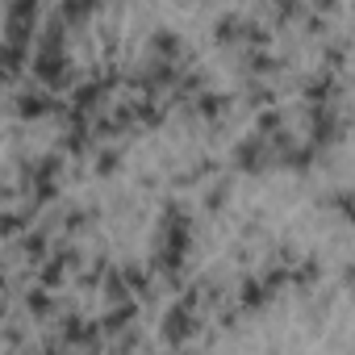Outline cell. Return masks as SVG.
Instances as JSON below:
<instances>
[{"mask_svg":"<svg viewBox=\"0 0 355 355\" xmlns=\"http://www.w3.org/2000/svg\"><path fill=\"white\" fill-rule=\"evenodd\" d=\"M34 17H38V0H13L5 17V42L26 46L34 38Z\"/></svg>","mask_w":355,"mask_h":355,"instance_id":"obj_1","label":"cell"},{"mask_svg":"<svg viewBox=\"0 0 355 355\" xmlns=\"http://www.w3.org/2000/svg\"><path fill=\"white\" fill-rule=\"evenodd\" d=\"M193 330H197V322H193V305L180 301V305L167 313V322H163V338H167L171 347H180L184 338H193Z\"/></svg>","mask_w":355,"mask_h":355,"instance_id":"obj_2","label":"cell"},{"mask_svg":"<svg viewBox=\"0 0 355 355\" xmlns=\"http://www.w3.org/2000/svg\"><path fill=\"white\" fill-rule=\"evenodd\" d=\"M234 163L243 167V171H263L272 159H268V150H263V138L255 134V138H243L239 146H234Z\"/></svg>","mask_w":355,"mask_h":355,"instance_id":"obj_3","label":"cell"},{"mask_svg":"<svg viewBox=\"0 0 355 355\" xmlns=\"http://www.w3.org/2000/svg\"><path fill=\"white\" fill-rule=\"evenodd\" d=\"M63 105L51 96V92H21L17 96V113H21V121H34V117H42V113H59Z\"/></svg>","mask_w":355,"mask_h":355,"instance_id":"obj_4","label":"cell"},{"mask_svg":"<svg viewBox=\"0 0 355 355\" xmlns=\"http://www.w3.org/2000/svg\"><path fill=\"white\" fill-rule=\"evenodd\" d=\"M309 134H313V142L326 146V142H334V138L343 134V125H338V117L322 105V109H313V125H309Z\"/></svg>","mask_w":355,"mask_h":355,"instance_id":"obj_5","label":"cell"},{"mask_svg":"<svg viewBox=\"0 0 355 355\" xmlns=\"http://www.w3.org/2000/svg\"><path fill=\"white\" fill-rule=\"evenodd\" d=\"M134 313H138V305H134V301H117V305L101 318V330H105V334H113V330L130 326V318H134Z\"/></svg>","mask_w":355,"mask_h":355,"instance_id":"obj_6","label":"cell"},{"mask_svg":"<svg viewBox=\"0 0 355 355\" xmlns=\"http://www.w3.org/2000/svg\"><path fill=\"white\" fill-rule=\"evenodd\" d=\"M26 63V46H13V42H0V76L13 80Z\"/></svg>","mask_w":355,"mask_h":355,"instance_id":"obj_7","label":"cell"},{"mask_svg":"<svg viewBox=\"0 0 355 355\" xmlns=\"http://www.w3.org/2000/svg\"><path fill=\"white\" fill-rule=\"evenodd\" d=\"M150 51H159V59H180V38L159 30V34H150Z\"/></svg>","mask_w":355,"mask_h":355,"instance_id":"obj_8","label":"cell"},{"mask_svg":"<svg viewBox=\"0 0 355 355\" xmlns=\"http://www.w3.org/2000/svg\"><path fill=\"white\" fill-rule=\"evenodd\" d=\"M101 96H105V84H101V80H88V84L76 88V109H92Z\"/></svg>","mask_w":355,"mask_h":355,"instance_id":"obj_9","label":"cell"},{"mask_svg":"<svg viewBox=\"0 0 355 355\" xmlns=\"http://www.w3.org/2000/svg\"><path fill=\"white\" fill-rule=\"evenodd\" d=\"M214 38H218V42H239V38H243V17H222V21L214 26Z\"/></svg>","mask_w":355,"mask_h":355,"instance_id":"obj_10","label":"cell"},{"mask_svg":"<svg viewBox=\"0 0 355 355\" xmlns=\"http://www.w3.org/2000/svg\"><path fill=\"white\" fill-rule=\"evenodd\" d=\"M305 96H309L313 105H318V101L326 105V101L334 96V80H330V76H318V80H309V84H305Z\"/></svg>","mask_w":355,"mask_h":355,"instance_id":"obj_11","label":"cell"},{"mask_svg":"<svg viewBox=\"0 0 355 355\" xmlns=\"http://www.w3.org/2000/svg\"><path fill=\"white\" fill-rule=\"evenodd\" d=\"M268 297H272V288H263L259 280H243V305H247V309H259Z\"/></svg>","mask_w":355,"mask_h":355,"instance_id":"obj_12","label":"cell"},{"mask_svg":"<svg viewBox=\"0 0 355 355\" xmlns=\"http://www.w3.org/2000/svg\"><path fill=\"white\" fill-rule=\"evenodd\" d=\"M105 297L117 305V301H130V284L121 280V272H109V280H105Z\"/></svg>","mask_w":355,"mask_h":355,"instance_id":"obj_13","label":"cell"},{"mask_svg":"<svg viewBox=\"0 0 355 355\" xmlns=\"http://www.w3.org/2000/svg\"><path fill=\"white\" fill-rule=\"evenodd\" d=\"M318 276H322V263H318V259H309L305 268H297V272H288V280H293V284H301V288H305V284H313Z\"/></svg>","mask_w":355,"mask_h":355,"instance_id":"obj_14","label":"cell"},{"mask_svg":"<svg viewBox=\"0 0 355 355\" xmlns=\"http://www.w3.org/2000/svg\"><path fill=\"white\" fill-rule=\"evenodd\" d=\"M201 113L205 117H218V113H226V96H218V92H201Z\"/></svg>","mask_w":355,"mask_h":355,"instance_id":"obj_15","label":"cell"},{"mask_svg":"<svg viewBox=\"0 0 355 355\" xmlns=\"http://www.w3.org/2000/svg\"><path fill=\"white\" fill-rule=\"evenodd\" d=\"M26 305H30L34 313H51V309H55V301H51V293H46V288H34V293L26 297Z\"/></svg>","mask_w":355,"mask_h":355,"instance_id":"obj_16","label":"cell"},{"mask_svg":"<svg viewBox=\"0 0 355 355\" xmlns=\"http://www.w3.org/2000/svg\"><path fill=\"white\" fill-rule=\"evenodd\" d=\"M17 230H26V218H17V214H0V239H13Z\"/></svg>","mask_w":355,"mask_h":355,"instance_id":"obj_17","label":"cell"},{"mask_svg":"<svg viewBox=\"0 0 355 355\" xmlns=\"http://www.w3.org/2000/svg\"><path fill=\"white\" fill-rule=\"evenodd\" d=\"M247 67H251V71H276V67H280V59H272V55H263V51H259V55H251V59H247Z\"/></svg>","mask_w":355,"mask_h":355,"instance_id":"obj_18","label":"cell"},{"mask_svg":"<svg viewBox=\"0 0 355 355\" xmlns=\"http://www.w3.org/2000/svg\"><path fill=\"white\" fill-rule=\"evenodd\" d=\"M117 163H121V155H117V150H101L96 171H101V175H113V171H117Z\"/></svg>","mask_w":355,"mask_h":355,"instance_id":"obj_19","label":"cell"},{"mask_svg":"<svg viewBox=\"0 0 355 355\" xmlns=\"http://www.w3.org/2000/svg\"><path fill=\"white\" fill-rule=\"evenodd\" d=\"M121 280H125V284H130V288H138V293H142V297H146V293H150V288H146V276H142V272H138V268H121Z\"/></svg>","mask_w":355,"mask_h":355,"instance_id":"obj_20","label":"cell"},{"mask_svg":"<svg viewBox=\"0 0 355 355\" xmlns=\"http://www.w3.org/2000/svg\"><path fill=\"white\" fill-rule=\"evenodd\" d=\"M134 113H138V117H142V125H159V121H163V113H159V109H155V105H138V109H134Z\"/></svg>","mask_w":355,"mask_h":355,"instance_id":"obj_21","label":"cell"},{"mask_svg":"<svg viewBox=\"0 0 355 355\" xmlns=\"http://www.w3.org/2000/svg\"><path fill=\"white\" fill-rule=\"evenodd\" d=\"M276 130H280V113H272V109H268V113L259 117V138H263V134H276Z\"/></svg>","mask_w":355,"mask_h":355,"instance_id":"obj_22","label":"cell"},{"mask_svg":"<svg viewBox=\"0 0 355 355\" xmlns=\"http://www.w3.org/2000/svg\"><path fill=\"white\" fill-rule=\"evenodd\" d=\"M42 251H46V239H42V234H30V239H26V255H30V259H42Z\"/></svg>","mask_w":355,"mask_h":355,"instance_id":"obj_23","label":"cell"},{"mask_svg":"<svg viewBox=\"0 0 355 355\" xmlns=\"http://www.w3.org/2000/svg\"><path fill=\"white\" fill-rule=\"evenodd\" d=\"M222 201H226V184H218V189H214V193H209V209H218V205H222Z\"/></svg>","mask_w":355,"mask_h":355,"instance_id":"obj_24","label":"cell"},{"mask_svg":"<svg viewBox=\"0 0 355 355\" xmlns=\"http://www.w3.org/2000/svg\"><path fill=\"white\" fill-rule=\"evenodd\" d=\"M84 222H88L84 214H71V218H67V226H71V230H84Z\"/></svg>","mask_w":355,"mask_h":355,"instance_id":"obj_25","label":"cell"},{"mask_svg":"<svg viewBox=\"0 0 355 355\" xmlns=\"http://www.w3.org/2000/svg\"><path fill=\"white\" fill-rule=\"evenodd\" d=\"M0 288H5V280H0Z\"/></svg>","mask_w":355,"mask_h":355,"instance_id":"obj_26","label":"cell"}]
</instances>
